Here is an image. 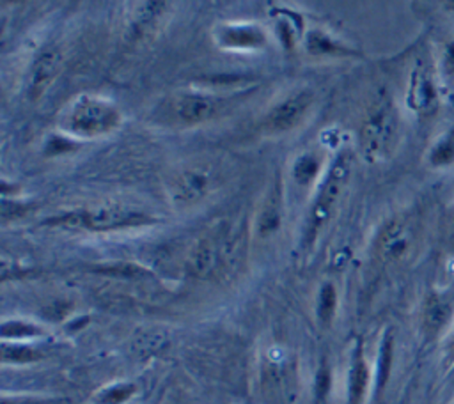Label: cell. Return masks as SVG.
Returning <instances> with one entry per match:
<instances>
[{
    "mask_svg": "<svg viewBox=\"0 0 454 404\" xmlns=\"http://www.w3.org/2000/svg\"><path fill=\"white\" fill-rule=\"evenodd\" d=\"M168 4L165 2H142L137 4V9L131 12V28L137 35L149 32L163 16Z\"/></svg>",
    "mask_w": 454,
    "mask_h": 404,
    "instance_id": "cell-16",
    "label": "cell"
},
{
    "mask_svg": "<svg viewBox=\"0 0 454 404\" xmlns=\"http://www.w3.org/2000/svg\"><path fill=\"white\" fill-rule=\"evenodd\" d=\"M427 159L433 167H449L454 163V126L447 129L429 149Z\"/></svg>",
    "mask_w": 454,
    "mask_h": 404,
    "instance_id": "cell-18",
    "label": "cell"
},
{
    "mask_svg": "<svg viewBox=\"0 0 454 404\" xmlns=\"http://www.w3.org/2000/svg\"><path fill=\"white\" fill-rule=\"evenodd\" d=\"M98 271L112 276H121V278H140L149 275V271H145L137 264H110V266H101Z\"/></svg>",
    "mask_w": 454,
    "mask_h": 404,
    "instance_id": "cell-24",
    "label": "cell"
},
{
    "mask_svg": "<svg viewBox=\"0 0 454 404\" xmlns=\"http://www.w3.org/2000/svg\"><path fill=\"white\" fill-rule=\"evenodd\" d=\"M215 170L211 165L197 163L181 168L170 181L168 200L176 209H188L199 204L215 184Z\"/></svg>",
    "mask_w": 454,
    "mask_h": 404,
    "instance_id": "cell-5",
    "label": "cell"
},
{
    "mask_svg": "<svg viewBox=\"0 0 454 404\" xmlns=\"http://www.w3.org/2000/svg\"><path fill=\"white\" fill-rule=\"evenodd\" d=\"M369 386V367L364 360L362 349L358 347L353 354L349 379H348V400L349 404H362Z\"/></svg>",
    "mask_w": 454,
    "mask_h": 404,
    "instance_id": "cell-14",
    "label": "cell"
},
{
    "mask_svg": "<svg viewBox=\"0 0 454 404\" xmlns=\"http://www.w3.org/2000/svg\"><path fill=\"white\" fill-rule=\"evenodd\" d=\"M305 50L310 55H328V57H346L355 53L353 50L337 43L333 37H330L323 30H310L305 35Z\"/></svg>",
    "mask_w": 454,
    "mask_h": 404,
    "instance_id": "cell-15",
    "label": "cell"
},
{
    "mask_svg": "<svg viewBox=\"0 0 454 404\" xmlns=\"http://www.w3.org/2000/svg\"><path fill=\"white\" fill-rule=\"evenodd\" d=\"M314 103V92L309 89L298 90L278 101L262 119L261 126L268 135H278L296 128L309 113Z\"/></svg>",
    "mask_w": 454,
    "mask_h": 404,
    "instance_id": "cell-6",
    "label": "cell"
},
{
    "mask_svg": "<svg viewBox=\"0 0 454 404\" xmlns=\"http://www.w3.org/2000/svg\"><path fill=\"white\" fill-rule=\"evenodd\" d=\"M328 388H330V370H328L326 365H323L317 372V377H316V395H317L319 400L326 397Z\"/></svg>",
    "mask_w": 454,
    "mask_h": 404,
    "instance_id": "cell-27",
    "label": "cell"
},
{
    "mask_svg": "<svg viewBox=\"0 0 454 404\" xmlns=\"http://www.w3.org/2000/svg\"><path fill=\"white\" fill-rule=\"evenodd\" d=\"M449 7H454V2H449Z\"/></svg>",
    "mask_w": 454,
    "mask_h": 404,
    "instance_id": "cell-30",
    "label": "cell"
},
{
    "mask_svg": "<svg viewBox=\"0 0 454 404\" xmlns=\"http://www.w3.org/2000/svg\"><path fill=\"white\" fill-rule=\"evenodd\" d=\"M388 363H390V338L383 342L381 347V367H380V386L385 383L387 372H388Z\"/></svg>",
    "mask_w": 454,
    "mask_h": 404,
    "instance_id": "cell-28",
    "label": "cell"
},
{
    "mask_svg": "<svg viewBox=\"0 0 454 404\" xmlns=\"http://www.w3.org/2000/svg\"><path fill=\"white\" fill-rule=\"evenodd\" d=\"M66 124L78 138H99L121 126V112L105 97L80 96L71 105Z\"/></svg>",
    "mask_w": 454,
    "mask_h": 404,
    "instance_id": "cell-3",
    "label": "cell"
},
{
    "mask_svg": "<svg viewBox=\"0 0 454 404\" xmlns=\"http://www.w3.org/2000/svg\"><path fill=\"white\" fill-rule=\"evenodd\" d=\"M417 232L408 218L397 216L388 220L378 232L374 252L383 262H397L413 248Z\"/></svg>",
    "mask_w": 454,
    "mask_h": 404,
    "instance_id": "cell-7",
    "label": "cell"
},
{
    "mask_svg": "<svg viewBox=\"0 0 454 404\" xmlns=\"http://www.w3.org/2000/svg\"><path fill=\"white\" fill-rule=\"evenodd\" d=\"M213 35L220 48L231 51L261 50L268 41L266 32L257 23H220Z\"/></svg>",
    "mask_w": 454,
    "mask_h": 404,
    "instance_id": "cell-9",
    "label": "cell"
},
{
    "mask_svg": "<svg viewBox=\"0 0 454 404\" xmlns=\"http://www.w3.org/2000/svg\"><path fill=\"white\" fill-rule=\"evenodd\" d=\"M64 64V57L59 48L43 50L32 62L27 80V96L35 101L46 94Z\"/></svg>",
    "mask_w": 454,
    "mask_h": 404,
    "instance_id": "cell-11",
    "label": "cell"
},
{
    "mask_svg": "<svg viewBox=\"0 0 454 404\" xmlns=\"http://www.w3.org/2000/svg\"><path fill=\"white\" fill-rule=\"evenodd\" d=\"M153 221V216H149L145 211H140L121 202H105L55 218V225L74 229L78 227L90 232L124 230L140 225H149Z\"/></svg>",
    "mask_w": 454,
    "mask_h": 404,
    "instance_id": "cell-1",
    "label": "cell"
},
{
    "mask_svg": "<svg viewBox=\"0 0 454 404\" xmlns=\"http://www.w3.org/2000/svg\"><path fill=\"white\" fill-rule=\"evenodd\" d=\"M337 308V291L335 287L328 282L323 284L319 289V296H317V317L323 324H328L335 314Z\"/></svg>",
    "mask_w": 454,
    "mask_h": 404,
    "instance_id": "cell-20",
    "label": "cell"
},
{
    "mask_svg": "<svg viewBox=\"0 0 454 404\" xmlns=\"http://www.w3.org/2000/svg\"><path fill=\"white\" fill-rule=\"evenodd\" d=\"M135 385L131 383H117L112 385L108 388H105L99 395H98V402L99 404H122L128 399H131V395L135 393Z\"/></svg>",
    "mask_w": 454,
    "mask_h": 404,
    "instance_id": "cell-22",
    "label": "cell"
},
{
    "mask_svg": "<svg viewBox=\"0 0 454 404\" xmlns=\"http://www.w3.org/2000/svg\"><path fill=\"white\" fill-rule=\"evenodd\" d=\"M0 404H55L53 400H46V399H35V397H4Z\"/></svg>",
    "mask_w": 454,
    "mask_h": 404,
    "instance_id": "cell-29",
    "label": "cell"
},
{
    "mask_svg": "<svg viewBox=\"0 0 454 404\" xmlns=\"http://www.w3.org/2000/svg\"><path fill=\"white\" fill-rule=\"evenodd\" d=\"M442 74L445 80L454 83V41H450L442 55Z\"/></svg>",
    "mask_w": 454,
    "mask_h": 404,
    "instance_id": "cell-26",
    "label": "cell"
},
{
    "mask_svg": "<svg viewBox=\"0 0 454 404\" xmlns=\"http://www.w3.org/2000/svg\"><path fill=\"white\" fill-rule=\"evenodd\" d=\"M172 110L181 122L195 126L215 119L222 110V103L218 97L206 92H183L174 97Z\"/></svg>",
    "mask_w": 454,
    "mask_h": 404,
    "instance_id": "cell-10",
    "label": "cell"
},
{
    "mask_svg": "<svg viewBox=\"0 0 454 404\" xmlns=\"http://www.w3.org/2000/svg\"><path fill=\"white\" fill-rule=\"evenodd\" d=\"M41 358V353H37L32 347L27 346H16V344H2V361L4 363H30Z\"/></svg>",
    "mask_w": 454,
    "mask_h": 404,
    "instance_id": "cell-21",
    "label": "cell"
},
{
    "mask_svg": "<svg viewBox=\"0 0 454 404\" xmlns=\"http://www.w3.org/2000/svg\"><path fill=\"white\" fill-rule=\"evenodd\" d=\"M349 172H351V159L348 154L337 156V159L330 165V170L317 190V195L314 198V204H312V209H310V214L307 220L305 241L309 245L317 237V234L321 232L325 223L330 220V216L339 202V197L346 186Z\"/></svg>",
    "mask_w": 454,
    "mask_h": 404,
    "instance_id": "cell-4",
    "label": "cell"
},
{
    "mask_svg": "<svg viewBox=\"0 0 454 404\" xmlns=\"http://www.w3.org/2000/svg\"><path fill=\"white\" fill-rule=\"evenodd\" d=\"M76 145L73 144V140L66 138V136H50L46 142V154H62V152H71Z\"/></svg>",
    "mask_w": 454,
    "mask_h": 404,
    "instance_id": "cell-25",
    "label": "cell"
},
{
    "mask_svg": "<svg viewBox=\"0 0 454 404\" xmlns=\"http://www.w3.org/2000/svg\"><path fill=\"white\" fill-rule=\"evenodd\" d=\"M454 315V298L449 292H431L424 301L422 326L429 337L440 335Z\"/></svg>",
    "mask_w": 454,
    "mask_h": 404,
    "instance_id": "cell-12",
    "label": "cell"
},
{
    "mask_svg": "<svg viewBox=\"0 0 454 404\" xmlns=\"http://www.w3.org/2000/svg\"><path fill=\"white\" fill-rule=\"evenodd\" d=\"M225 230L227 229L222 227L197 237V241L192 245L186 257V266L190 275L197 278H207L215 271L222 269Z\"/></svg>",
    "mask_w": 454,
    "mask_h": 404,
    "instance_id": "cell-8",
    "label": "cell"
},
{
    "mask_svg": "<svg viewBox=\"0 0 454 404\" xmlns=\"http://www.w3.org/2000/svg\"><path fill=\"white\" fill-rule=\"evenodd\" d=\"M399 115L388 97H380L367 110L360 126V151L367 161L387 158L395 144Z\"/></svg>",
    "mask_w": 454,
    "mask_h": 404,
    "instance_id": "cell-2",
    "label": "cell"
},
{
    "mask_svg": "<svg viewBox=\"0 0 454 404\" xmlns=\"http://www.w3.org/2000/svg\"><path fill=\"white\" fill-rule=\"evenodd\" d=\"M41 335V328L32 324V322H25V321H5L2 324V337L7 338H25V337H35Z\"/></svg>",
    "mask_w": 454,
    "mask_h": 404,
    "instance_id": "cell-23",
    "label": "cell"
},
{
    "mask_svg": "<svg viewBox=\"0 0 454 404\" xmlns=\"http://www.w3.org/2000/svg\"><path fill=\"white\" fill-rule=\"evenodd\" d=\"M280 220H282V191H280V184L275 183L259 209L257 221H255L257 234L261 237L273 234L278 229Z\"/></svg>",
    "mask_w": 454,
    "mask_h": 404,
    "instance_id": "cell-13",
    "label": "cell"
},
{
    "mask_svg": "<svg viewBox=\"0 0 454 404\" xmlns=\"http://www.w3.org/2000/svg\"><path fill=\"white\" fill-rule=\"evenodd\" d=\"M319 168H321V159L314 152H303L296 158L293 165V179L298 184L307 186L317 177Z\"/></svg>",
    "mask_w": 454,
    "mask_h": 404,
    "instance_id": "cell-19",
    "label": "cell"
},
{
    "mask_svg": "<svg viewBox=\"0 0 454 404\" xmlns=\"http://www.w3.org/2000/svg\"><path fill=\"white\" fill-rule=\"evenodd\" d=\"M434 99L436 92L431 80L424 73H417L410 87V105L417 112H427L431 106H434Z\"/></svg>",
    "mask_w": 454,
    "mask_h": 404,
    "instance_id": "cell-17",
    "label": "cell"
}]
</instances>
